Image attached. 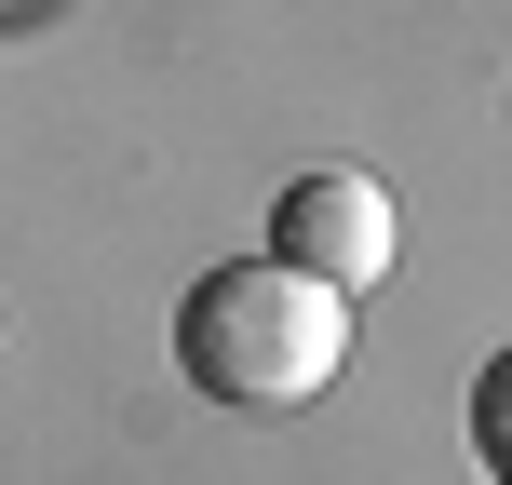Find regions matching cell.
Listing matches in <instances>:
<instances>
[{
    "label": "cell",
    "mask_w": 512,
    "mask_h": 485,
    "mask_svg": "<svg viewBox=\"0 0 512 485\" xmlns=\"http://www.w3.org/2000/svg\"><path fill=\"white\" fill-rule=\"evenodd\" d=\"M176 364H189L203 405L283 418V405H310V391H337V364H351V297L310 283V270H283V256H230V270L189 283Z\"/></svg>",
    "instance_id": "1"
},
{
    "label": "cell",
    "mask_w": 512,
    "mask_h": 485,
    "mask_svg": "<svg viewBox=\"0 0 512 485\" xmlns=\"http://www.w3.org/2000/svg\"><path fill=\"white\" fill-rule=\"evenodd\" d=\"M270 256L310 270V283H337V297H364V283H391V256H405V216H391V189L364 176V162H310L270 203Z\"/></svg>",
    "instance_id": "2"
},
{
    "label": "cell",
    "mask_w": 512,
    "mask_h": 485,
    "mask_svg": "<svg viewBox=\"0 0 512 485\" xmlns=\"http://www.w3.org/2000/svg\"><path fill=\"white\" fill-rule=\"evenodd\" d=\"M472 459H486V485H512V351L472 364Z\"/></svg>",
    "instance_id": "3"
}]
</instances>
